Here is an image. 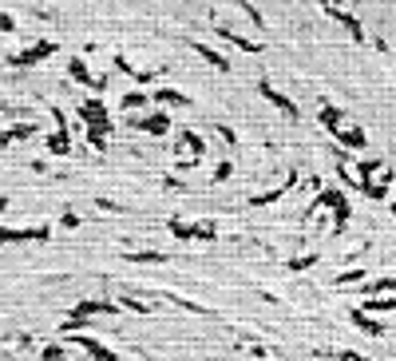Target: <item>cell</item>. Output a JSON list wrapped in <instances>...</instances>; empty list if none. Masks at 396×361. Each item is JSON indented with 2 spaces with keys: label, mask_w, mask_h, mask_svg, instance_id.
<instances>
[{
  "label": "cell",
  "mask_w": 396,
  "mask_h": 361,
  "mask_svg": "<svg viewBox=\"0 0 396 361\" xmlns=\"http://www.w3.org/2000/svg\"><path fill=\"white\" fill-rule=\"evenodd\" d=\"M388 187H393V175L384 171L381 179H372V183H365L360 191H365V199H372V202H384V199H388Z\"/></svg>",
  "instance_id": "cell-14"
},
{
  "label": "cell",
  "mask_w": 396,
  "mask_h": 361,
  "mask_svg": "<svg viewBox=\"0 0 396 361\" xmlns=\"http://www.w3.org/2000/svg\"><path fill=\"white\" fill-rule=\"evenodd\" d=\"M357 310L369 314V318H372V314H393V310H396V294H372V298L360 302Z\"/></svg>",
  "instance_id": "cell-10"
},
{
  "label": "cell",
  "mask_w": 396,
  "mask_h": 361,
  "mask_svg": "<svg viewBox=\"0 0 396 361\" xmlns=\"http://www.w3.org/2000/svg\"><path fill=\"white\" fill-rule=\"evenodd\" d=\"M230 175H234V163H218V167H214V179H211V183H226Z\"/></svg>",
  "instance_id": "cell-30"
},
{
  "label": "cell",
  "mask_w": 396,
  "mask_h": 361,
  "mask_svg": "<svg viewBox=\"0 0 396 361\" xmlns=\"http://www.w3.org/2000/svg\"><path fill=\"white\" fill-rule=\"evenodd\" d=\"M72 341H75L79 349H84V353H87L91 361H119V358H115V349H112V346H103V341H96L91 334H79V337H72Z\"/></svg>",
  "instance_id": "cell-7"
},
{
  "label": "cell",
  "mask_w": 396,
  "mask_h": 361,
  "mask_svg": "<svg viewBox=\"0 0 396 361\" xmlns=\"http://www.w3.org/2000/svg\"><path fill=\"white\" fill-rule=\"evenodd\" d=\"M258 96L266 103H270V108H277V112L285 115V119H301V108H297L294 100H289V96H285V91H277V87L270 84V80H258Z\"/></svg>",
  "instance_id": "cell-1"
},
{
  "label": "cell",
  "mask_w": 396,
  "mask_h": 361,
  "mask_svg": "<svg viewBox=\"0 0 396 361\" xmlns=\"http://www.w3.org/2000/svg\"><path fill=\"white\" fill-rule=\"evenodd\" d=\"M68 75H72L79 87H96V75H91V68H87L79 56H72V60H68Z\"/></svg>",
  "instance_id": "cell-15"
},
{
  "label": "cell",
  "mask_w": 396,
  "mask_h": 361,
  "mask_svg": "<svg viewBox=\"0 0 396 361\" xmlns=\"http://www.w3.org/2000/svg\"><path fill=\"white\" fill-rule=\"evenodd\" d=\"M218 36H222V40H230V44H238L242 52H254V56H258V52H266V48L258 44V40L242 36V32H234V28H218Z\"/></svg>",
  "instance_id": "cell-17"
},
{
  "label": "cell",
  "mask_w": 396,
  "mask_h": 361,
  "mask_svg": "<svg viewBox=\"0 0 396 361\" xmlns=\"http://www.w3.org/2000/svg\"><path fill=\"white\" fill-rule=\"evenodd\" d=\"M313 262H317V254H301V258L289 262V270H294V274H301V270H310Z\"/></svg>",
  "instance_id": "cell-28"
},
{
  "label": "cell",
  "mask_w": 396,
  "mask_h": 361,
  "mask_svg": "<svg viewBox=\"0 0 396 361\" xmlns=\"http://www.w3.org/2000/svg\"><path fill=\"white\" fill-rule=\"evenodd\" d=\"M79 124L84 127H99V124H112V112H107V103L103 100H79Z\"/></svg>",
  "instance_id": "cell-5"
},
{
  "label": "cell",
  "mask_w": 396,
  "mask_h": 361,
  "mask_svg": "<svg viewBox=\"0 0 396 361\" xmlns=\"http://www.w3.org/2000/svg\"><path fill=\"white\" fill-rule=\"evenodd\" d=\"M115 306H119V310H131V314H151V306H143V302H135V298H119Z\"/></svg>",
  "instance_id": "cell-27"
},
{
  "label": "cell",
  "mask_w": 396,
  "mask_h": 361,
  "mask_svg": "<svg viewBox=\"0 0 396 361\" xmlns=\"http://www.w3.org/2000/svg\"><path fill=\"white\" fill-rule=\"evenodd\" d=\"M297 179H301V175H297V171H289V175H285V183H282V187L261 191V195H250V207H270V202H277V199L285 195V191H294V187H297Z\"/></svg>",
  "instance_id": "cell-8"
},
{
  "label": "cell",
  "mask_w": 396,
  "mask_h": 361,
  "mask_svg": "<svg viewBox=\"0 0 396 361\" xmlns=\"http://www.w3.org/2000/svg\"><path fill=\"white\" fill-rule=\"evenodd\" d=\"M190 238H195V242H214V238H218V226L214 223H195Z\"/></svg>",
  "instance_id": "cell-23"
},
{
  "label": "cell",
  "mask_w": 396,
  "mask_h": 361,
  "mask_svg": "<svg viewBox=\"0 0 396 361\" xmlns=\"http://www.w3.org/2000/svg\"><path fill=\"white\" fill-rule=\"evenodd\" d=\"M52 52H60V44H56V40H40V44H32L28 52H13L8 64H13V68H32V64L52 60Z\"/></svg>",
  "instance_id": "cell-2"
},
{
  "label": "cell",
  "mask_w": 396,
  "mask_h": 361,
  "mask_svg": "<svg viewBox=\"0 0 396 361\" xmlns=\"http://www.w3.org/2000/svg\"><path fill=\"white\" fill-rule=\"evenodd\" d=\"M13 28H16V20L8 13H0V32H13Z\"/></svg>",
  "instance_id": "cell-32"
},
{
  "label": "cell",
  "mask_w": 396,
  "mask_h": 361,
  "mask_svg": "<svg viewBox=\"0 0 396 361\" xmlns=\"http://www.w3.org/2000/svg\"><path fill=\"white\" fill-rule=\"evenodd\" d=\"M321 13L333 16V20H341V24L349 28V36L357 40V44H365V40H369V36H365V24H360V20L349 13V8H341V4H321Z\"/></svg>",
  "instance_id": "cell-6"
},
{
  "label": "cell",
  "mask_w": 396,
  "mask_h": 361,
  "mask_svg": "<svg viewBox=\"0 0 396 361\" xmlns=\"http://www.w3.org/2000/svg\"><path fill=\"white\" fill-rule=\"evenodd\" d=\"M333 143L345 151H365L369 147V135L360 131V127H341V131H333Z\"/></svg>",
  "instance_id": "cell-9"
},
{
  "label": "cell",
  "mask_w": 396,
  "mask_h": 361,
  "mask_svg": "<svg viewBox=\"0 0 396 361\" xmlns=\"http://www.w3.org/2000/svg\"><path fill=\"white\" fill-rule=\"evenodd\" d=\"M167 230H171V235L178 238V242H190V230H195V223H183V219H171V223H167Z\"/></svg>",
  "instance_id": "cell-24"
},
{
  "label": "cell",
  "mask_w": 396,
  "mask_h": 361,
  "mask_svg": "<svg viewBox=\"0 0 396 361\" xmlns=\"http://www.w3.org/2000/svg\"><path fill=\"white\" fill-rule=\"evenodd\" d=\"M357 282H365V270H345L333 278V286H357Z\"/></svg>",
  "instance_id": "cell-26"
},
{
  "label": "cell",
  "mask_w": 396,
  "mask_h": 361,
  "mask_svg": "<svg viewBox=\"0 0 396 361\" xmlns=\"http://www.w3.org/2000/svg\"><path fill=\"white\" fill-rule=\"evenodd\" d=\"M40 353H44V361H68V349H63V341H48Z\"/></svg>",
  "instance_id": "cell-25"
},
{
  "label": "cell",
  "mask_w": 396,
  "mask_h": 361,
  "mask_svg": "<svg viewBox=\"0 0 396 361\" xmlns=\"http://www.w3.org/2000/svg\"><path fill=\"white\" fill-rule=\"evenodd\" d=\"M341 119H345V112H341V108H329V103H325V108H321V115H317V124H321L325 131H329V135H333V131H341V127H345V124H341Z\"/></svg>",
  "instance_id": "cell-19"
},
{
  "label": "cell",
  "mask_w": 396,
  "mask_h": 361,
  "mask_svg": "<svg viewBox=\"0 0 396 361\" xmlns=\"http://www.w3.org/2000/svg\"><path fill=\"white\" fill-rule=\"evenodd\" d=\"M349 361H369V358H360V353H349Z\"/></svg>",
  "instance_id": "cell-35"
},
{
  "label": "cell",
  "mask_w": 396,
  "mask_h": 361,
  "mask_svg": "<svg viewBox=\"0 0 396 361\" xmlns=\"http://www.w3.org/2000/svg\"><path fill=\"white\" fill-rule=\"evenodd\" d=\"M4 211H8V199H4V195H0V214H4Z\"/></svg>",
  "instance_id": "cell-34"
},
{
  "label": "cell",
  "mask_w": 396,
  "mask_h": 361,
  "mask_svg": "<svg viewBox=\"0 0 396 361\" xmlns=\"http://www.w3.org/2000/svg\"><path fill=\"white\" fill-rule=\"evenodd\" d=\"M32 135H36V124H20L8 131V139H32Z\"/></svg>",
  "instance_id": "cell-29"
},
{
  "label": "cell",
  "mask_w": 396,
  "mask_h": 361,
  "mask_svg": "<svg viewBox=\"0 0 396 361\" xmlns=\"http://www.w3.org/2000/svg\"><path fill=\"white\" fill-rule=\"evenodd\" d=\"M238 8H242V13L250 16V24L258 28V32H266V24H270V20H266V16H261V8H258V4H250V0H242V4H238Z\"/></svg>",
  "instance_id": "cell-22"
},
{
  "label": "cell",
  "mask_w": 396,
  "mask_h": 361,
  "mask_svg": "<svg viewBox=\"0 0 396 361\" xmlns=\"http://www.w3.org/2000/svg\"><path fill=\"white\" fill-rule=\"evenodd\" d=\"M127 262H135V266H162L167 254L162 250H127Z\"/></svg>",
  "instance_id": "cell-18"
},
{
  "label": "cell",
  "mask_w": 396,
  "mask_h": 361,
  "mask_svg": "<svg viewBox=\"0 0 396 361\" xmlns=\"http://www.w3.org/2000/svg\"><path fill=\"white\" fill-rule=\"evenodd\" d=\"M190 48H195L198 56H202V60L211 64V68H218V72H230V60H226L222 52H214L211 44H202V40H190Z\"/></svg>",
  "instance_id": "cell-12"
},
{
  "label": "cell",
  "mask_w": 396,
  "mask_h": 361,
  "mask_svg": "<svg viewBox=\"0 0 396 361\" xmlns=\"http://www.w3.org/2000/svg\"><path fill=\"white\" fill-rule=\"evenodd\" d=\"M214 131L222 135V143H226V147H238V135H234V131H230L226 124H214Z\"/></svg>",
  "instance_id": "cell-31"
},
{
  "label": "cell",
  "mask_w": 396,
  "mask_h": 361,
  "mask_svg": "<svg viewBox=\"0 0 396 361\" xmlns=\"http://www.w3.org/2000/svg\"><path fill=\"white\" fill-rule=\"evenodd\" d=\"M178 143L190 151V163H202V159H206V139L198 135V131H178Z\"/></svg>",
  "instance_id": "cell-11"
},
{
  "label": "cell",
  "mask_w": 396,
  "mask_h": 361,
  "mask_svg": "<svg viewBox=\"0 0 396 361\" xmlns=\"http://www.w3.org/2000/svg\"><path fill=\"white\" fill-rule=\"evenodd\" d=\"M349 318H353V325H357L360 334H369V337H384V325L376 322V318H369V314H360L357 306L349 310Z\"/></svg>",
  "instance_id": "cell-13"
},
{
  "label": "cell",
  "mask_w": 396,
  "mask_h": 361,
  "mask_svg": "<svg viewBox=\"0 0 396 361\" xmlns=\"http://www.w3.org/2000/svg\"><path fill=\"white\" fill-rule=\"evenodd\" d=\"M119 108H123V112H147V108H151V96L135 87V91H127L123 100H119Z\"/></svg>",
  "instance_id": "cell-20"
},
{
  "label": "cell",
  "mask_w": 396,
  "mask_h": 361,
  "mask_svg": "<svg viewBox=\"0 0 396 361\" xmlns=\"http://www.w3.org/2000/svg\"><path fill=\"white\" fill-rule=\"evenodd\" d=\"M393 183H396V175H393Z\"/></svg>",
  "instance_id": "cell-36"
},
{
  "label": "cell",
  "mask_w": 396,
  "mask_h": 361,
  "mask_svg": "<svg viewBox=\"0 0 396 361\" xmlns=\"http://www.w3.org/2000/svg\"><path fill=\"white\" fill-rule=\"evenodd\" d=\"M63 226H68V230H75V226H79V214L68 211V214H63Z\"/></svg>",
  "instance_id": "cell-33"
},
{
  "label": "cell",
  "mask_w": 396,
  "mask_h": 361,
  "mask_svg": "<svg viewBox=\"0 0 396 361\" xmlns=\"http://www.w3.org/2000/svg\"><path fill=\"white\" fill-rule=\"evenodd\" d=\"M155 100H159L162 108H190V96L178 91V87H159V91H155Z\"/></svg>",
  "instance_id": "cell-16"
},
{
  "label": "cell",
  "mask_w": 396,
  "mask_h": 361,
  "mask_svg": "<svg viewBox=\"0 0 396 361\" xmlns=\"http://www.w3.org/2000/svg\"><path fill=\"white\" fill-rule=\"evenodd\" d=\"M48 151H52V155H68V151H72V135H68V131H52V135H48Z\"/></svg>",
  "instance_id": "cell-21"
},
{
  "label": "cell",
  "mask_w": 396,
  "mask_h": 361,
  "mask_svg": "<svg viewBox=\"0 0 396 361\" xmlns=\"http://www.w3.org/2000/svg\"><path fill=\"white\" fill-rule=\"evenodd\" d=\"M171 112H147V115H131V127L135 131H147V135H167L171 131Z\"/></svg>",
  "instance_id": "cell-3"
},
{
  "label": "cell",
  "mask_w": 396,
  "mask_h": 361,
  "mask_svg": "<svg viewBox=\"0 0 396 361\" xmlns=\"http://www.w3.org/2000/svg\"><path fill=\"white\" fill-rule=\"evenodd\" d=\"M48 238H52V226H20V230L0 226V246L4 242H48Z\"/></svg>",
  "instance_id": "cell-4"
}]
</instances>
